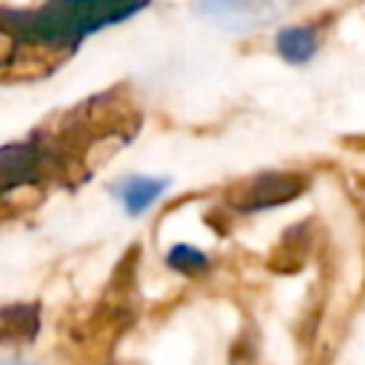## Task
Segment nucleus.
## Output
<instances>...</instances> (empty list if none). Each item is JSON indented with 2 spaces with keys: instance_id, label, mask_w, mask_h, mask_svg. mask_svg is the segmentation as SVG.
I'll use <instances>...</instances> for the list:
<instances>
[{
  "instance_id": "f257e3e1",
  "label": "nucleus",
  "mask_w": 365,
  "mask_h": 365,
  "mask_svg": "<svg viewBox=\"0 0 365 365\" xmlns=\"http://www.w3.org/2000/svg\"><path fill=\"white\" fill-rule=\"evenodd\" d=\"M163 188H165V180L131 177V180H125V182L117 188V194H120V200H123V205H125L128 214H140L145 205H151V202L163 194Z\"/></svg>"
},
{
  "instance_id": "f03ea898",
  "label": "nucleus",
  "mask_w": 365,
  "mask_h": 365,
  "mask_svg": "<svg viewBox=\"0 0 365 365\" xmlns=\"http://www.w3.org/2000/svg\"><path fill=\"white\" fill-rule=\"evenodd\" d=\"M279 51L291 63H305L314 54V31L308 29H285L279 31Z\"/></svg>"
}]
</instances>
